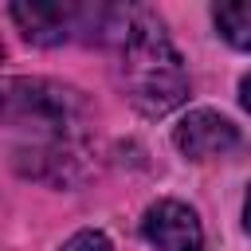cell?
Listing matches in <instances>:
<instances>
[{"instance_id": "1", "label": "cell", "mask_w": 251, "mask_h": 251, "mask_svg": "<svg viewBox=\"0 0 251 251\" xmlns=\"http://www.w3.org/2000/svg\"><path fill=\"white\" fill-rule=\"evenodd\" d=\"M0 126L16 133V161L43 180H71L86 157L90 106L51 78H0Z\"/></svg>"}, {"instance_id": "2", "label": "cell", "mask_w": 251, "mask_h": 251, "mask_svg": "<svg viewBox=\"0 0 251 251\" xmlns=\"http://www.w3.org/2000/svg\"><path fill=\"white\" fill-rule=\"evenodd\" d=\"M110 39L118 43L122 55V86L145 118H161L184 102L188 71L157 12L118 8V24Z\"/></svg>"}, {"instance_id": "3", "label": "cell", "mask_w": 251, "mask_h": 251, "mask_svg": "<svg viewBox=\"0 0 251 251\" xmlns=\"http://www.w3.org/2000/svg\"><path fill=\"white\" fill-rule=\"evenodd\" d=\"M12 20L20 24V31L31 43L55 47V43H71L78 35L86 39H110L114 24H118V8H102V4H12Z\"/></svg>"}, {"instance_id": "5", "label": "cell", "mask_w": 251, "mask_h": 251, "mask_svg": "<svg viewBox=\"0 0 251 251\" xmlns=\"http://www.w3.org/2000/svg\"><path fill=\"white\" fill-rule=\"evenodd\" d=\"M173 141H176V149H180L184 157H192V161H212V157H227V153L239 145V129H235L224 114H216V110H192V114L176 126Z\"/></svg>"}, {"instance_id": "8", "label": "cell", "mask_w": 251, "mask_h": 251, "mask_svg": "<svg viewBox=\"0 0 251 251\" xmlns=\"http://www.w3.org/2000/svg\"><path fill=\"white\" fill-rule=\"evenodd\" d=\"M239 102L251 110V75H243V82H239Z\"/></svg>"}, {"instance_id": "4", "label": "cell", "mask_w": 251, "mask_h": 251, "mask_svg": "<svg viewBox=\"0 0 251 251\" xmlns=\"http://www.w3.org/2000/svg\"><path fill=\"white\" fill-rule=\"evenodd\" d=\"M141 235L149 247L157 251H200L204 247V231L200 220L188 204L180 200H157L153 208H145L141 216Z\"/></svg>"}, {"instance_id": "6", "label": "cell", "mask_w": 251, "mask_h": 251, "mask_svg": "<svg viewBox=\"0 0 251 251\" xmlns=\"http://www.w3.org/2000/svg\"><path fill=\"white\" fill-rule=\"evenodd\" d=\"M212 20L231 47L251 51V0H220L212 8Z\"/></svg>"}, {"instance_id": "7", "label": "cell", "mask_w": 251, "mask_h": 251, "mask_svg": "<svg viewBox=\"0 0 251 251\" xmlns=\"http://www.w3.org/2000/svg\"><path fill=\"white\" fill-rule=\"evenodd\" d=\"M63 251H114V247H110V239H106L102 231H90V227H86V231H75V235L63 243Z\"/></svg>"}, {"instance_id": "9", "label": "cell", "mask_w": 251, "mask_h": 251, "mask_svg": "<svg viewBox=\"0 0 251 251\" xmlns=\"http://www.w3.org/2000/svg\"><path fill=\"white\" fill-rule=\"evenodd\" d=\"M243 224H247V231H251V188H247V200H243Z\"/></svg>"}]
</instances>
